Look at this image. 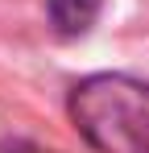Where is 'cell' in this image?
<instances>
[{
    "mask_svg": "<svg viewBox=\"0 0 149 153\" xmlns=\"http://www.w3.org/2000/svg\"><path fill=\"white\" fill-rule=\"evenodd\" d=\"M71 120L99 153H149V83L91 75L71 91Z\"/></svg>",
    "mask_w": 149,
    "mask_h": 153,
    "instance_id": "6da1fadb",
    "label": "cell"
},
{
    "mask_svg": "<svg viewBox=\"0 0 149 153\" xmlns=\"http://www.w3.org/2000/svg\"><path fill=\"white\" fill-rule=\"evenodd\" d=\"M46 8H50V21L62 37H79V33H87L95 25L104 0H50Z\"/></svg>",
    "mask_w": 149,
    "mask_h": 153,
    "instance_id": "7a4b0ae2",
    "label": "cell"
},
{
    "mask_svg": "<svg viewBox=\"0 0 149 153\" xmlns=\"http://www.w3.org/2000/svg\"><path fill=\"white\" fill-rule=\"evenodd\" d=\"M4 153H54V149H42V145H29V141H13Z\"/></svg>",
    "mask_w": 149,
    "mask_h": 153,
    "instance_id": "3957f363",
    "label": "cell"
}]
</instances>
